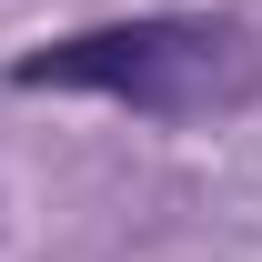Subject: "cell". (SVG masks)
<instances>
[{
  "mask_svg": "<svg viewBox=\"0 0 262 262\" xmlns=\"http://www.w3.org/2000/svg\"><path fill=\"white\" fill-rule=\"evenodd\" d=\"M20 91H111L151 121H222L262 101V40L242 20H111V31H71L10 61Z\"/></svg>",
  "mask_w": 262,
  "mask_h": 262,
  "instance_id": "obj_1",
  "label": "cell"
}]
</instances>
